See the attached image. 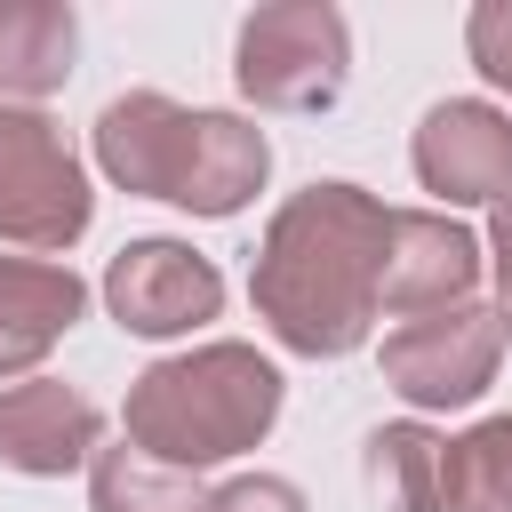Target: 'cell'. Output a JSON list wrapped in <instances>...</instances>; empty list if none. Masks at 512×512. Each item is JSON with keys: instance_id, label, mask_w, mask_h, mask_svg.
<instances>
[{"instance_id": "13", "label": "cell", "mask_w": 512, "mask_h": 512, "mask_svg": "<svg viewBox=\"0 0 512 512\" xmlns=\"http://www.w3.org/2000/svg\"><path fill=\"white\" fill-rule=\"evenodd\" d=\"M272 176V144L256 120L240 112H200V152H192V184H184V216H240Z\"/></svg>"}, {"instance_id": "6", "label": "cell", "mask_w": 512, "mask_h": 512, "mask_svg": "<svg viewBox=\"0 0 512 512\" xmlns=\"http://www.w3.org/2000/svg\"><path fill=\"white\" fill-rule=\"evenodd\" d=\"M104 304H112V320H120L128 336L168 344V336H192L200 320L224 312V272H216L192 240L152 232V240H128V248L104 264Z\"/></svg>"}, {"instance_id": "10", "label": "cell", "mask_w": 512, "mask_h": 512, "mask_svg": "<svg viewBox=\"0 0 512 512\" xmlns=\"http://www.w3.org/2000/svg\"><path fill=\"white\" fill-rule=\"evenodd\" d=\"M104 440V416L80 384L64 376H24V384H0V464L24 472V480H64L96 456Z\"/></svg>"}, {"instance_id": "12", "label": "cell", "mask_w": 512, "mask_h": 512, "mask_svg": "<svg viewBox=\"0 0 512 512\" xmlns=\"http://www.w3.org/2000/svg\"><path fill=\"white\" fill-rule=\"evenodd\" d=\"M72 56H80L72 0H0V104L40 112V96L72 80Z\"/></svg>"}, {"instance_id": "14", "label": "cell", "mask_w": 512, "mask_h": 512, "mask_svg": "<svg viewBox=\"0 0 512 512\" xmlns=\"http://www.w3.org/2000/svg\"><path fill=\"white\" fill-rule=\"evenodd\" d=\"M88 512H208V480L176 472V464H152L120 440V448L88 456Z\"/></svg>"}, {"instance_id": "4", "label": "cell", "mask_w": 512, "mask_h": 512, "mask_svg": "<svg viewBox=\"0 0 512 512\" xmlns=\"http://www.w3.org/2000/svg\"><path fill=\"white\" fill-rule=\"evenodd\" d=\"M96 224V192L48 112L0 104V248L24 256H64Z\"/></svg>"}, {"instance_id": "5", "label": "cell", "mask_w": 512, "mask_h": 512, "mask_svg": "<svg viewBox=\"0 0 512 512\" xmlns=\"http://www.w3.org/2000/svg\"><path fill=\"white\" fill-rule=\"evenodd\" d=\"M376 360H384V384H392L408 408H472V400L496 384L504 328H496V312L472 296V304L400 320Z\"/></svg>"}, {"instance_id": "17", "label": "cell", "mask_w": 512, "mask_h": 512, "mask_svg": "<svg viewBox=\"0 0 512 512\" xmlns=\"http://www.w3.org/2000/svg\"><path fill=\"white\" fill-rule=\"evenodd\" d=\"M464 56H472V72H480L488 88L512 96V0H472V16H464Z\"/></svg>"}, {"instance_id": "2", "label": "cell", "mask_w": 512, "mask_h": 512, "mask_svg": "<svg viewBox=\"0 0 512 512\" xmlns=\"http://www.w3.org/2000/svg\"><path fill=\"white\" fill-rule=\"evenodd\" d=\"M280 368L240 344V336H216V344H192L176 360H152L128 400H120V440L152 464H176V472H208V464H232L248 448H264V432L280 424Z\"/></svg>"}, {"instance_id": "18", "label": "cell", "mask_w": 512, "mask_h": 512, "mask_svg": "<svg viewBox=\"0 0 512 512\" xmlns=\"http://www.w3.org/2000/svg\"><path fill=\"white\" fill-rule=\"evenodd\" d=\"M208 512H304V488L280 472H240V480L208 488Z\"/></svg>"}, {"instance_id": "1", "label": "cell", "mask_w": 512, "mask_h": 512, "mask_svg": "<svg viewBox=\"0 0 512 512\" xmlns=\"http://www.w3.org/2000/svg\"><path fill=\"white\" fill-rule=\"evenodd\" d=\"M384 248H392V208L344 176H320L272 208L256 256H248V304L288 352L344 360L384 320V304H376Z\"/></svg>"}, {"instance_id": "11", "label": "cell", "mask_w": 512, "mask_h": 512, "mask_svg": "<svg viewBox=\"0 0 512 512\" xmlns=\"http://www.w3.org/2000/svg\"><path fill=\"white\" fill-rule=\"evenodd\" d=\"M88 312V288L72 264H48V256H0V384H24L56 344L64 328Z\"/></svg>"}, {"instance_id": "9", "label": "cell", "mask_w": 512, "mask_h": 512, "mask_svg": "<svg viewBox=\"0 0 512 512\" xmlns=\"http://www.w3.org/2000/svg\"><path fill=\"white\" fill-rule=\"evenodd\" d=\"M480 288V240L448 208H392V248H384V312L424 320L448 304H472Z\"/></svg>"}, {"instance_id": "19", "label": "cell", "mask_w": 512, "mask_h": 512, "mask_svg": "<svg viewBox=\"0 0 512 512\" xmlns=\"http://www.w3.org/2000/svg\"><path fill=\"white\" fill-rule=\"evenodd\" d=\"M488 256H496V328H504V344H512V192L488 208Z\"/></svg>"}, {"instance_id": "8", "label": "cell", "mask_w": 512, "mask_h": 512, "mask_svg": "<svg viewBox=\"0 0 512 512\" xmlns=\"http://www.w3.org/2000/svg\"><path fill=\"white\" fill-rule=\"evenodd\" d=\"M408 160L440 208H496L512 192V112H496L480 96H448L416 120Z\"/></svg>"}, {"instance_id": "16", "label": "cell", "mask_w": 512, "mask_h": 512, "mask_svg": "<svg viewBox=\"0 0 512 512\" xmlns=\"http://www.w3.org/2000/svg\"><path fill=\"white\" fill-rule=\"evenodd\" d=\"M368 488L384 512H440V432L432 424H376L368 432Z\"/></svg>"}, {"instance_id": "7", "label": "cell", "mask_w": 512, "mask_h": 512, "mask_svg": "<svg viewBox=\"0 0 512 512\" xmlns=\"http://www.w3.org/2000/svg\"><path fill=\"white\" fill-rule=\"evenodd\" d=\"M192 152H200V112L160 96V88H128L96 112V168L136 200L176 208L192 184Z\"/></svg>"}, {"instance_id": "3", "label": "cell", "mask_w": 512, "mask_h": 512, "mask_svg": "<svg viewBox=\"0 0 512 512\" xmlns=\"http://www.w3.org/2000/svg\"><path fill=\"white\" fill-rule=\"evenodd\" d=\"M232 80L256 112H328L352 80V24L328 0H272L240 24Z\"/></svg>"}, {"instance_id": "15", "label": "cell", "mask_w": 512, "mask_h": 512, "mask_svg": "<svg viewBox=\"0 0 512 512\" xmlns=\"http://www.w3.org/2000/svg\"><path fill=\"white\" fill-rule=\"evenodd\" d=\"M440 512H512V416L440 432Z\"/></svg>"}]
</instances>
